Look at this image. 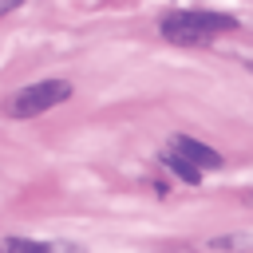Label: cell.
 <instances>
[{"mask_svg": "<svg viewBox=\"0 0 253 253\" xmlns=\"http://www.w3.org/2000/svg\"><path fill=\"white\" fill-rule=\"evenodd\" d=\"M237 20L225 16V12H202V8H182V12H170L162 16L158 32L170 40V43H186V47H198V43H210L225 32H233Z\"/></svg>", "mask_w": 253, "mask_h": 253, "instance_id": "1", "label": "cell"}, {"mask_svg": "<svg viewBox=\"0 0 253 253\" xmlns=\"http://www.w3.org/2000/svg\"><path fill=\"white\" fill-rule=\"evenodd\" d=\"M174 150H178L182 158H190L198 170H217V166L225 162L213 146H206V142H198V138H190V134H178V138H174Z\"/></svg>", "mask_w": 253, "mask_h": 253, "instance_id": "3", "label": "cell"}, {"mask_svg": "<svg viewBox=\"0 0 253 253\" xmlns=\"http://www.w3.org/2000/svg\"><path fill=\"white\" fill-rule=\"evenodd\" d=\"M24 0H0V12H12V8H20Z\"/></svg>", "mask_w": 253, "mask_h": 253, "instance_id": "7", "label": "cell"}, {"mask_svg": "<svg viewBox=\"0 0 253 253\" xmlns=\"http://www.w3.org/2000/svg\"><path fill=\"white\" fill-rule=\"evenodd\" d=\"M0 253H79L63 241H32V237H0Z\"/></svg>", "mask_w": 253, "mask_h": 253, "instance_id": "5", "label": "cell"}, {"mask_svg": "<svg viewBox=\"0 0 253 253\" xmlns=\"http://www.w3.org/2000/svg\"><path fill=\"white\" fill-rule=\"evenodd\" d=\"M194 253H241V249H253V237L249 233H210L202 241L190 245Z\"/></svg>", "mask_w": 253, "mask_h": 253, "instance_id": "4", "label": "cell"}, {"mask_svg": "<svg viewBox=\"0 0 253 253\" xmlns=\"http://www.w3.org/2000/svg\"><path fill=\"white\" fill-rule=\"evenodd\" d=\"M67 99H71L67 79H40V83H28V87L12 91L4 99V115L8 119H36V115H43V111H51Z\"/></svg>", "mask_w": 253, "mask_h": 253, "instance_id": "2", "label": "cell"}, {"mask_svg": "<svg viewBox=\"0 0 253 253\" xmlns=\"http://www.w3.org/2000/svg\"><path fill=\"white\" fill-rule=\"evenodd\" d=\"M162 166H166L170 174H178L182 182H190V186H198V182H202V170H198V166H194L190 158H182V154H178L174 146H170V150L162 154Z\"/></svg>", "mask_w": 253, "mask_h": 253, "instance_id": "6", "label": "cell"}]
</instances>
